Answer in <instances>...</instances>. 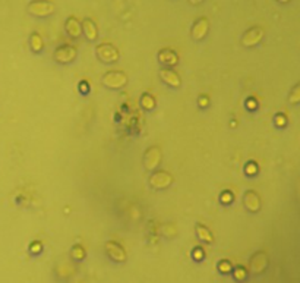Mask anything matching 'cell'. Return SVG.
Wrapping results in <instances>:
<instances>
[{"label":"cell","mask_w":300,"mask_h":283,"mask_svg":"<svg viewBox=\"0 0 300 283\" xmlns=\"http://www.w3.org/2000/svg\"><path fill=\"white\" fill-rule=\"evenodd\" d=\"M198 104H199V107H202V109H205L209 106V97L205 94L199 95V98H198Z\"/></svg>","instance_id":"484cf974"},{"label":"cell","mask_w":300,"mask_h":283,"mask_svg":"<svg viewBox=\"0 0 300 283\" xmlns=\"http://www.w3.org/2000/svg\"><path fill=\"white\" fill-rule=\"evenodd\" d=\"M263 30L261 27H252L249 28L242 37V44L244 47H255L258 46L263 38Z\"/></svg>","instance_id":"9c48e42d"},{"label":"cell","mask_w":300,"mask_h":283,"mask_svg":"<svg viewBox=\"0 0 300 283\" xmlns=\"http://www.w3.org/2000/svg\"><path fill=\"white\" fill-rule=\"evenodd\" d=\"M81 24H82V34H85V37L88 38L90 41H95L98 38V30H97L94 21L87 18L84 19Z\"/></svg>","instance_id":"9a60e30c"},{"label":"cell","mask_w":300,"mask_h":283,"mask_svg":"<svg viewBox=\"0 0 300 283\" xmlns=\"http://www.w3.org/2000/svg\"><path fill=\"white\" fill-rule=\"evenodd\" d=\"M173 182H174V178L167 170H155L151 173L150 179H148L151 188L157 189V191L170 188L173 185Z\"/></svg>","instance_id":"7a4b0ae2"},{"label":"cell","mask_w":300,"mask_h":283,"mask_svg":"<svg viewBox=\"0 0 300 283\" xmlns=\"http://www.w3.org/2000/svg\"><path fill=\"white\" fill-rule=\"evenodd\" d=\"M27 11L30 15H33L36 18H47L55 14L56 6L50 0H33L27 6Z\"/></svg>","instance_id":"6da1fadb"},{"label":"cell","mask_w":300,"mask_h":283,"mask_svg":"<svg viewBox=\"0 0 300 283\" xmlns=\"http://www.w3.org/2000/svg\"><path fill=\"white\" fill-rule=\"evenodd\" d=\"M275 123H277L278 126H284V125H285V117H282L281 114H278V116L275 117Z\"/></svg>","instance_id":"f1b7e54d"},{"label":"cell","mask_w":300,"mask_h":283,"mask_svg":"<svg viewBox=\"0 0 300 283\" xmlns=\"http://www.w3.org/2000/svg\"><path fill=\"white\" fill-rule=\"evenodd\" d=\"M196 235H198V239L199 241H202V242H205V244H214V235H212V232L208 229L204 225H201V223H198L196 225Z\"/></svg>","instance_id":"2e32d148"},{"label":"cell","mask_w":300,"mask_h":283,"mask_svg":"<svg viewBox=\"0 0 300 283\" xmlns=\"http://www.w3.org/2000/svg\"><path fill=\"white\" fill-rule=\"evenodd\" d=\"M288 101H290V104H297V103H300V84H297L291 90V93L288 95Z\"/></svg>","instance_id":"44dd1931"},{"label":"cell","mask_w":300,"mask_h":283,"mask_svg":"<svg viewBox=\"0 0 300 283\" xmlns=\"http://www.w3.org/2000/svg\"><path fill=\"white\" fill-rule=\"evenodd\" d=\"M163 160V151L158 146H151L144 154V166L148 172H154Z\"/></svg>","instance_id":"5b68a950"},{"label":"cell","mask_w":300,"mask_h":283,"mask_svg":"<svg viewBox=\"0 0 300 283\" xmlns=\"http://www.w3.org/2000/svg\"><path fill=\"white\" fill-rule=\"evenodd\" d=\"M202 2H204V0H189V3H190V5H193V6H196V5H201Z\"/></svg>","instance_id":"f546056e"},{"label":"cell","mask_w":300,"mask_h":283,"mask_svg":"<svg viewBox=\"0 0 300 283\" xmlns=\"http://www.w3.org/2000/svg\"><path fill=\"white\" fill-rule=\"evenodd\" d=\"M104 249H106L107 257L114 263H125L128 260L125 248L116 241H107L106 245H104Z\"/></svg>","instance_id":"ba28073f"},{"label":"cell","mask_w":300,"mask_h":283,"mask_svg":"<svg viewBox=\"0 0 300 283\" xmlns=\"http://www.w3.org/2000/svg\"><path fill=\"white\" fill-rule=\"evenodd\" d=\"M243 204L247 211L258 213L261 210V198L258 192H255L253 189H247L243 195Z\"/></svg>","instance_id":"30bf717a"},{"label":"cell","mask_w":300,"mask_h":283,"mask_svg":"<svg viewBox=\"0 0 300 283\" xmlns=\"http://www.w3.org/2000/svg\"><path fill=\"white\" fill-rule=\"evenodd\" d=\"M218 270H220L223 274H228V273L233 271V265H231V263H230L228 260H221V261L218 263Z\"/></svg>","instance_id":"603a6c76"},{"label":"cell","mask_w":300,"mask_h":283,"mask_svg":"<svg viewBox=\"0 0 300 283\" xmlns=\"http://www.w3.org/2000/svg\"><path fill=\"white\" fill-rule=\"evenodd\" d=\"M141 106H142V109L144 110H147V112H151V110H154L155 109V106H157V101H155V98H154V95L150 94V93H144V94L141 95Z\"/></svg>","instance_id":"e0dca14e"},{"label":"cell","mask_w":300,"mask_h":283,"mask_svg":"<svg viewBox=\"0 0 300 283\" xmlns=\"http://www.w3.org/2000/svg\"><path fill=\"white\" fill-rule=\"evenodd\" d=\"M220 200H221V203H223V204H228V203H231V201H233V194H231L230 191H224V192L221 194Z\"/></svg>","instance_id":"d4e9b609"},{"label":"cell","mask_w":300,"mask_h":283,"mask_svg":"<svg viewBox=\"0 0 300 283\" xmlns=\"http://www.w3.org/2000/svg\"><path fill=\"white\" fill-rule=\"evenodd\" d=\"M246 173L249 175V176H253V175H256V172H258V166L253 163V162H249L247 165H246Z\"/></svg>","instance_id":"cb8c5ba5"},{"label":"cell","mask_w":300,"mask_h":283,"mask_svg":"<svg viewBox=\"0 0 300 283\" xmlns=\"http://www.w3.org/2000/svg\"><path fill=\"white\" fill-rule=\"evenodd\" d=\"M233 277L237 280V282H244L247 279V270L244 268L243 265H236L233 268Z\"/></svg>","instance_id":"ffe728a7"},{"label":"cell","mask_w":300,"mask_h":283,"mask_svg":"<svg viewBox=\"0 0 300 283\" xmlns=\"http://www.w3.org/2000/svg\"><path fill=\"white\" fill-rule=\"evenodd\" d=\"M101 82L109 90H122L128 84V75L122 71H109L103 75Z\"/></svg>","instance_id":"3957f363"},{"label":"cell","mask_w":300,"mask_h":283,"mask_svg":"<svg viewBox=\"0 0 300 283\" xmlns=\"http://www.w3.org/2000/svg\"><path fill=\"white\" fill-rule=\"evenodd\" d=\"M192 258H193L195 261H202V260L205 258V251H204L201 246L193 248V249H192Z\"/></svg>","instance_id":"7402d4cb"},{"label":"cell","mask_w":300,"mask_h":283,"mask_svg":"<svg viewBox=\"0 0 300 283\" xmlns=\"http://www.w3.org/2000/svg\"><path fill=\"white\" fill-rule=\"evenodd\" d=\"M208 31H209V21L206 18H199L193 24L190 34H192V38L195 41H201L206 37Z\"/></svg>","instance_id":"7c38bea8"},{"label":"cell","mask_w":300,"mask_h":283,"mask_svg":"<svg viewBox=\"0 0 300 283\" xmlns=\"http://www.w3.org/2000/svg\"><path fill=\"white\" fill-rule=\"evenodd\" d=\"M71 255H72V258H74L75 261H82V260H85V257H87L85 248L81 245V244H75V245L72 246V249H71Z\"/></svg>","instance_id":"d6986e66"},{"label":"cell","mask_w":300,"mask_h":283,"mask_svg":"<svg viewBox=\"0 0 300 283\" xmlns=\"http://www.w3.org/2000/svg\"><path fill=\"white\" fill-rule=\"evenodd\" d=\"M65 30H66V34L72 38H79L82 34V24L75 18V17H69L66 19V24H65Z\"/></svg>","instance_id":"5bb4252c"},{"label":"cell","mask_w":300,"mask_h":283,"mask_svg":"<svg viewBox=\"0 0 300 283\" xmlns=\"http://www.w3.org/2000/svg\"><path fill=\"white\" fill-rule=\"evenodd\" d=\"M95 55L98 57V60H101L103 63H114L119 60V50L110 44V43H103V44H98L95 47Z\"/></svg>","instance_id":"277c9868"},{"label":"cell","mask_w":300,"mask_h":283,"mask_svg":"<svg viewBox=\"0 0 300 283\" xmlns=\"http://www.w3.org/2000/svg\"><path fill=\"white\" fill-rule=\"evenodd\" d=\"M30 46H31V50H33L34 53H40V52L44 49L43 37H41L38 33H33L31 37H30Z\"/></svg>","instance_id":"ac0fdd59"},{"label":"cell","mask_w":300,"mask_h":283,"mask_svg":"<svg viewBox=\"0 0 300 283\" xmlns=\"http://www.w3.org/2000/svg\"><path fill=\"white\" fill-rule=\"evenodd\" d=\"M158 62L167 68H173L179 63V55L173 49H163L158 52Z\"/></svg>","instance_id":"4fadbf2b"},{"label":"cell","mask_w":300,"mask_h":283,"mask_svg":"<svg viewBox=\"0 0 300 283\" xmlns=\"http://www.w3.org/2000/svg\"><path fill=\"white\" fill-rule=\"evenodd\" d=\"M78 56V50L76 47L71 46V44H63V46H59L56 50H55V60L57 63H62V65H68V63H72Z\"/></svg>","instance_id":"8992f818"},{"label":"cell","mask_w":300,"mask_h":283,"mask_svg":"<svg viewBox=\"0 0 300 283\" xmlns=\"http://www.w3.org/2000/svg\"><path fill=\"white\" fill-rule=\"evenodd\" d=\"M160 78H161V81H163L166 85H169L171 88H179V87L182 85L180 75H179L174 69H171V68H163V69L160 71Z\"/></svg>","instance_id":"8fae6325"},{"label":"cell","mask_w":300,"mask_h":283,"mask_svg":"<svg viewBox=\"0 0 300 283\" xmlns=\"http://www.w3.org/2000/svg\"><path fill=\"white\" fill-rule=\"evenodd\" d=\"M278 2H280V3H288L290 0H278Z\"/></svg>","instance_id":"4dcf8cb0"},{"label":"cell","mask_w":300,"mask_h":283,"mask_svg":"<svg viewBox=\"0 0 300 283\" xmlns=\"http://www.w3.org/2000/svg\"><path fill=\"white\" fill-rule=\"evenodd\" d=\"M41 248H43V245H41V242H38V241H36V242H33V244L30 245V251H31L33 254H38V252L41 251Z\"/></svg>","instance_id":"4316f807"},{"label":"cell","mask_w":300,"mask_h":283,"mask_svg":"<svg viewBox=\"0 0 300 283\" xmlns=\"http://www.w3.org/2000/svg\"><path fill=\"white\" fill-rule=\"evenodd\" d=\"M256 100H253V98H247V101H246V107L249 109V110H253V109H256Z\"/></svg>","instance_id":"83f0119b"},{"label":"cell","mask_w":300,"mask_h":283,"mask_svg":"<svg viewBox=\"0 0 300 283\" xmlns=\"http://www.w3.org/2000/svg\"><path fill=\"white\" fill-rule=\"evenodd\" d=\"M268 267V254L265 251H256L249 261V270L252 274H262Z\"/></svg>","instance_id":"52a82bcc"}]
</instances>
